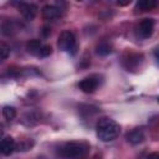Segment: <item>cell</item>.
I'll list each match as a JSON object with an SVG mask.
<instances>
[{
	"mask_svg": "<svg viewBox=\"0 0 159 159\" xmlns=\"http://www.w3.org/2000/svg\"><path fill=\"white\" fill-rule=\"evenodd\" d=\"M120 133L119 124L111 118H102L96 124V134L102 142H112Z\"/></svg>",
	"mask_w": 159,
	"mask_h": 159,
	"instance_id": "1",
	"label": "cell"
},
{
	"mask_svg": "<svg viewBox=\"0 0 159 159\" xmlns=\"http://www.w3.org/2000/svg\"><path fill=\"white\" fill-rule=\"evenodd\" d=\"M88 150V145L84 142H67L60 148V155L66 159H73L83 157Z\"/></svg>",
	"mask_w": 159,
	"mask_h": 159,
	"instance_id": "2",
	"label": "cell"
},
{
	"mask_svg": "<svg viewBox=\"0 0 159 159\" xmlns=\"http://www.w3.org/2000/svg\"><path fill=\"white\" fill-rule=\"evenodd\" d=\"M57 45L60 47V50L68 52L71 55H75L77 51V43H76V37L71 31H63L61 32V35L58 36V41Z\"/></svg>",
	"mask_w": 159,
	"mask_h": 159,
	"instance_id": "3",
	"label": "cell"
},
{
	"mask_svg": "<svg viewBox=\"0 0 159 159\" xmlns=\"http://www.w3.org/2000/svg\"><path fill=\"white\" fill-rule=\"evenodd\" d=\"M99 86V80L97 78V76H89V77H86L83 78L80 83H78V87L82 92L84 93H92L97 89V87Z\"/></svg>",
	"mask_w": 159,
	"mask_h": 159,
	"instance_id": "4",
	"label": "cell"
},
{
	"mask_svg": "<svg viewBox=\"0 0 159 159\" xmlns=\"http://www.w3.org/2000/svg\"><path fill=\"white\" fill-rule=\"evenodd\" d=\"M154 31V20L153 19H143L138 25V35L142 39H148L152 36Z\"/></svg>",
	"mask_w": 159,
	"mask_h": 159,
	"instance_id": "5",
	"label": "cell"
},
{
	"mask_svg": "<svg viewBox=\"0 0 159 159\" xmlns=\"http://www.w3.org/2000/svg\"><path fill=\"white\" fill-rule=\"evenodd\" d=\"M19 10L27 21L34 20L36 14H37V6L35 4H31V2H20Z\"/></svg>",
	"mask_w": 159,
	"mask_h": 159,
	"instance_id": "6",
	"label": "cell"
},
{
	"mask_svg": "<svg viewBox=\"0 0 159 159\" xmlns=\"http://www.w3.org/2000/svg\"><path fill=\"white\" fill-rule=\"evenodd\" d=\"M16 149V144H15V140L12 137L7 135V137H4L1 139V143H0V152L4 154V155H10L14 153V150Z\"/></svg>",
	"mask_w": 159,
	"mask_h": 159,
	"instance_id": "7",
	"label": "cell"
},
{
	"mask_svg": "<svg viewBox=\"0 0 159 159\" xmlns=\"http://www.w3.org/2000/svg\"><path fill=\"white\" fill-rule=\"evenodd\" d=\"M127 140L128 143H130L132 145H137V144H140L143 140H144V132L139 128H135L133 130H130L128 134H127Z\"/></svg>",
	"mask_w": 159,
	"mask_h": 159,
	"instance_id": "8",
	"label": "cell"
},
{
	"mask_svg": "<svg viewBox=\"0 0 159 159\" xmlns=\"http://www.w3.org/2000/svg\"><path fill=\"white\" fill-rule=\"evenodd\" d=\"M61 14V10L55 5H45L42 7V17L46 20H53L57 19Z\"/></svg>",
	"mask_w": 159,
	"mask_h": 159,
	"instance_id": "9",
	"label": "cell"
},
{
	"mask_svg": "<svg viewBox=\"0 0 159 159\" xmlns=\"http://www.w3.org/2000/svg\"><path fill=\"white\" fill-rule=\"evenodd\" d=\"M42 46H43V45L41 43V41H40V40H36V39L30 40V41L26 42V50H27V52L31 53V55H37V56H39L40 50H41Z\"/></svg>",
	"mask_w": 159,
	"mask_h": 159,
	"instance_id": "10",
	"label": "cell"
},
{
	"mask_svg": "<svg viewBox=\"0 0 159 159\" xmlns=\"http://www.w3.org/2000/svg\"><path fill=\"white\" fill-rule=\"evenodd\" d=\"M158 5L157 1L154 0H140L135 4V10H139V11H148V10H152L154 9L155 6Z\"/></svg>",
	"mask_w": 159,
	"mask_h": 159,
	"instance_id": "11",
	"label": "cell"
},
{
	"mask_svg": "<svg viewBox=\"0 0 159 159\" xmlns=\"http://www.w3.org/2000/svg\"><path fill=\"white\" fill-rule=\"evenodd\" d=\"M96 52H97V55H99V56H107V55H109V53L112 52V47H111V45L107 43V42H101V43L97 45Z\"/></svg>",
	"mask_w": 159,
	"mask_h": 159,
	"instance_id": "12",
	"label": "cell"
},
{
	"mask_svg": "<svg viewBox=\"0 0 159 159\" xmlns=\"http://www.w3.org/2000/svg\"><path fill=\"white\" fill-rule=\"evenodd\" d=\"M2 116L5 119L7 120H12L15 117H16V109L11 106H5L2 108Z\"/></svg>",
	"mask_w": 159,
	"mask_h": 159,
	"instance_id": "13",
	"label": "cell"
},
{
	"mask_svg": "<svg viewBox=\"0 0 159 159\" xmlns=\"http://www.w3.org/2000/svg\"><path fill=\"white\" fill-rule=\"evenodd\" d=\"M15 31V26L11 21H7L5 24H2V34L4 35H11Z\"/></svg>",
	"mask_w": 159,
	"mask_h": 159,
	"instance_id": "14",
	"label": "cell"
},
{
	"mask_svg": "<svg viewBox=\"0 0 159 159\" xmlns=\"http://www.w3.org/2000/svg\"><path fill=\"white\" fill-rule=\"evenodd\" d=\"M9 53H10V48H9V46L6 45V43H1L0 45V57H1V60L4 61V60H6L7 58V56H9Z\"/></svg>",
	"mask_w": 159,
	"mask_h": 159,
	"instance_id": "15",
	"label": "cell"
},
{
	"mask_svg": "<svg viewBox=\"0 0 159 159\" xmlns=\"http://www.w3.org/2000/svg\"><path fill=\"white\" fill-rule=\"evenodd\" d=\"M51 53H52L51 46H50V45H43V46L41 47V50H40L39 56H40V57H47V56H50Z\"/></svg>",
	"mask_w": 159,
	"mask_h": 159,
	"instance_id": "16",
	"label": "cell"
},
{
	"mask_svg": "<svg viewBox=\"0 0 159 159\" xmlns=\"http://www.w3.org/2000/svg\"><path fill=\"white\" fill-rule=\"evenodd\" d=\"M147 159H159V153H152L148 155Z\"/></svg>",
	"mask_w": 159,
	"mask_h": 159,
	"instance_id": "17",
	"label": "cell"
},
{
	"mask_svg": "<svg viewBox=\"0 0 159 159\" xmlns=\"http://www.w3.org/2000/svg\"><path fill=\"white\" fill-rule=\"evenodd\" d=\"M154 56H155L157 61L159 62V47H158V48H155V51H154Z\"/></svg>",
	"mask_w": 159,
	"mask_h": 159,
	"instance_id": "18",
	"label": "cell"
},
{
	"mask_svg": "<svg viewBox=\"0 0 159 159\" xmlns=\"http://www.w3.org/2000/svg\"><path fill=\"white\" fill-rule=\"evenodd\" d=\"M48 32H50V29H48V27H43V35H45V36H47V35H48Z\"/></svg>",
	"mask_w": 159,
	"mask_h": 159,
	"instance_id": "19",
	"label": "cell"
}]
</instances>
